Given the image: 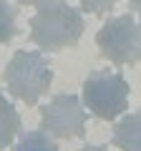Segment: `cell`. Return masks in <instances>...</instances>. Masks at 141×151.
<instances>
[{
  "mask_svg": "<svg viewBox=\"0 0 141 151\" xmlns=\"http://www.w3.org/2000/svg\"><path fill=\"white\" fill-rule=\"evenodd\" d=\"M18 131H20V116H18L15 106L0 93V151H5L13 144Z\"/></svg>",
  "mask_w": 141,
  "mask_h": 151,
  "instance_id": "52a82bcc",
  "label": "cell"
},
{
  "mask_svg": "<svg viewBox=\"0 0 141 151\" xmlns=\"http://www.w3.org/2000/svg\"><path fill=\"white\" fill-rule=\"evenodd\" d=\"M129 5H131V10H134V13H139V15H141V0H129Z\"/></svg>",
  "mask_w": 141,
  "mask_h": 151,
  "instance_id": "7c38bea8",
  "label": "cell"
},
{
  "mask_svg": "<svg viewBox=\"0 0 141 151\" xmlns=\"http://www.w3.org/2000/svg\"><path fill=\"white\" fill-rule=\"evenodd\" d=\"M111 141H114V146H119L121 151H141V113L124 116V119L114 126Z\"/></svg>",
  "mask_w": 141,
  "mask_h": 151,
  "instance_id": "8992f818",
  "label": "cell"
},
{
  "mask_svg": "<svg viewBox=\"0 0 141 151\" xmlns=\"http://www.w3.org/2000/svg\"><path fill=\"white\" fill-rule=\"evenodd\" d=\"M83 106L101 121H114L129 108V83L121 73L93 70L83 81Z\"/></svg>",
  "mask_w": 141,
  "mask_h": 151,
  "instance_id": "3957f363",
  "label": "cell"
},
{
  "mask_svg": "<svg viewBox=\"0 0 141 151\" xmlns=\"http://www.w3.org/2000/svg\"><path fill=\"white\" fill-rule=\"evenodd\" d=\"M119 0H81V10L91 13V15H103L116 5Z\"/></svg>",
  "mask_w": 141,
  "mask_h": 151,
  "instance_id": "30bf717a",
  "label": "cell"
},
{
  "mask_svg": "<svg viewBox=\"0 0 141 151\" xmlns=\"http://www.w3.org/2000/svg\"><path fill=\"white\" fill-rule=\"evenodd\" d=\"M83 30H86V23L81 10L70 8L65 0H55L30 18V40L48 53L73 48L81 40Z\"/></svg>",
  "mask_w": 141,
  "mask_h": 151,
  "instance_id": "6da1fadb",
  "label": "cell"
},
{
  "mask_svg": "<svg viewBox=\"0 0 141 151\" xmlns=\"http://www.w3.org/2000/svg\"><path fill=\"white\" fill-rule=\"evenodd\" d=\"M96 45L111 63L131 65L141 60V23L131 15H116L96 33Z\"/></svg>",
  "mask_w": 141,
  "mask_h": 151,
  "instance_id": "277c9868",
  "label": "cell"
},
{
  "mask_svg": "<svg viewBox=\"0 0 141 151\" xmlns=\"http://www.w3.org/2000/svg\"><path fill=\"white\" fill-rule=\"evenodd\" d=\"M15 151H58V146L40 129V131H25L20 136V141L15 144Z\"/></svg>",
  "mask_w": 141,
  "mask_h": 151,
  "instance_id": "ba28073f",
  "label": "cell"
},
{
  "mask_svg": "<svg viewBox=\"0 0 141 151\" xmlns=\"http://www.w3.org/2000/svg\"><path fill=\"white\" fill-rule=\"evenodd\" d=\"M23 5H35L40 10V8H45V5H50V3H55V0H20Z\"/></svg>",
  "mask_w": 141,
  "mask_h": 151,
  "instance_id": "8fae6325",
  "label": "cell"
},
{
  "mask_svg": "<svg viewBox=\"0 0 141 151\" xmlns=\"http://www.w3.org/2000/svg\"><path fill=\"white\" fill-rule=\"evenodd\" d=\"M18 35V13L8 0H0V45Z\"/></svg>",
  "mask_w": 141,
  "mask_h": 151,
  "instance_id": "9c48e42d",
  "label": "cell"
},
{
  "mask_svg": "<svg viewBox=\"0 0 141 151\" xmlns=\"http://www.w3.org/2000/svg\"><path fill=\"white\" fill-rule=\"evenodd\" d=\"M53 83L50 63L38 50H18L5 68V86L10 96L25 101L28 106H35L40 96H45Z\"/></svg>",
  "mask_w": 141,
  "mask_h": 151,
  "instance_id": "7a4b0ae2",
  "label": "cell"
},
{
  "mask_svg": "<svg viewBox=\"0 0 141 151\" xmlns=\"http://www.w3.org/2000/svg\"><path fill=\"white\" fill-rule=\"evenodd\" d=\"M40 129L55 139H81L86 134V108L73 93L55 96L40 108Z\"/></svg>",
  "mask_w": 141,
  "mask_h": 151,
  "instance_id": "5b68a950",
  "label": "cell"
},
{
  "mask_svg": "<svg viewBox=\"0 0 141 151\" xmlns=\"http://www.w3.org/2000/svg\"><path fill=\"white\" fill-rule=\"evenodd\" d=\"M81 151H109L106 146H83Z\"/></svg>",
  "mask_w": 141,
  "mask_h": 151,
  "instance_id": "4fadbf2b",
  "label": "cell"
}]
</instances>
